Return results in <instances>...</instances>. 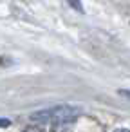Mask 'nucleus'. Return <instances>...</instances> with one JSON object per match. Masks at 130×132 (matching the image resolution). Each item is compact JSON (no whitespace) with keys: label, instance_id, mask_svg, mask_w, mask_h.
<instances>
[{"label":"nucleus","instance_id":"nucleus-2","mask_svg":"<svg viewBox=\"0 0 130 132\" xmlns=\"http://www.w3.org/2000/svg\"><path fill=\"white\" fill-rule=\"evenodd\" d=\"M69 4L74 7V9H78V11H81V0H69Z\"/></svg>","mask_w":130,"mask_h":132},{"label":"nucleus","instance_id":"nucleus-4","mask_svg":"<svg viewBox=\"0 0 130 132\" xmlns=\"http://www.w3.org/2000/svg\"><path fill=\"white\" fill-rule=\"evenodd\" d=\"M119 92H121V94H123V96H126V98H128V100H130V90H125V89H123V90H119Z\"/></svg>","mask_w":130,"mask_h":132},{"label":"nucleus","instance_id":"nucleus-1","mask_svg":"<svg viewBox=\"0 0 130 132\" xmlns=\"http://www.w3.org/2000/svg\"><path fill=\"white\" fill-rule=\"evenodd\" d=\"M81 116V109L74 105H54L49 109H42L31 114V119L36 123H49V125H67L76 121Z\"/></svg>","mask_w":130,"mask_h":132},{"label":"nucleus","instance_id":"nucleus-3","mask_svg":"<svg viewBox=\"0 0 130 132\" xmlns=\"http://www.w3.org/2000/svg\"><path fill=\"white\" fill-rule=\"evenodd\" d=\"M9 125H11V119H7V118H0V128L9 127Z\"/></svg>","mask_w":130,"mask_h":132}]
</instances>
